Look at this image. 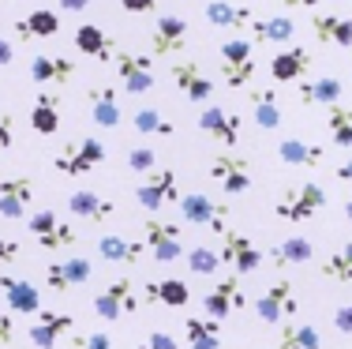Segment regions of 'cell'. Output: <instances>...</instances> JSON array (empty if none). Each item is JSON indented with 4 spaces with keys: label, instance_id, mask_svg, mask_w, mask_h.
<instances>
[{
    "label": "cell",
    "instance_id": "6da1fadb",
    "mask_svg": "<svg viewBox=\"0 0 352 349\" xmlns=\"http://www.w3.org/2000/svg\"><path fill=\"white\" fill-rule=\"evenodd\" d=\"M326 207V188L315 180H304L296 188H281V195L274 199V214L281 222H311Z\"/></svg>",
    "mask_w": 352,
    "mask_h": 349
},
{
    "label": "cell",
    "instance_id": "7a4b0ae2",
    "mask_svg": "<svg viewBox=\"0 0 352 349\" xmlns=\"http://www.w3.org/2000/svg\"><path fill=\"white\" fill-rule=\"evenodd\" d=\"M217 64H221V79L232 90H244L255 79V41L248 38H225L217 49Z\"/></svg>",
    "mask_w": 352,
    "mask_h": 349
},
{
    "label": "cell",
    "instance_id": "3957f363",
    "mask_svg": "<svg viewBox=\"0 0 352 349\" xmlns=\"http://www.w3.org/2000/svg\"><path fill=\"white\" fill-rule=\"evenodd\" d=\"M102 162H105V143L94 136H82V139H72V143H64L60 151H56L53 169L64 173V177H87V173L98 169Z\"/></svg>",
    "mask_w": 352,
    "mask_h": 349
},
{
    "label": "cell",
    "instance_id": "277c9868",
    "mask_svg": "<svg viewBox=\"0 0 352 349\" xmlns=\"http://www.w3.org/2000/svg\"><path fill=\"white\" fill-rule=\"evenodd\" d=\"M296 308H300V297H296V286L292 278H274L270 286L263 289V297L255 301V315L270 327L278 323H292L296 319Z\"/></svg>",
    "mask_w": 352,
    "mask_h": 349
},
{
    "label": "cell",
    "instance_id": "5b68a950",
    "mask_svg": "<svg viewBox=\"0 0 352 349\" xmlns=\"http://www.w3.org/2000/svg\"><path fill=\"white\" fill-rule=\"evenodd\" d=\"M184 229L176 218H146L142 222V244L157 263H176L184 255Z\"/></svg>",
    "mask_w": 352,
    "mask_h": 349
},
{
    "label": "cell",
    "instance_id": "8992f818",
    "mask_svg": "<svg viewBox=\"0 0 352 349\" xmlns=\"http://www.w3.org/2000/svg\"><path fill=\"white\" fill-rule=\"evenodd\" d=\"M135 308H139V289L131 278H113L102 293L94 297V315L105 323L124 319V315H131Z\"/></svg>",
    "mask_w": 352,
    "mask_h": 349
},
{
    "label": "cell",
    "instance_id": "52a82bcc",
    "mask_svg": "<svg viewBox=\"0 0 352 349\" xmlns=\"http://www.w3.org/2000/svg\"><path fill=\"white\" fill-rule=\"evenodd\" d=\"M180 218L188 226H210L221 237L229 229V207L210 199L206 192H188V195H180Z\"/></svg>",
    "mask_w": 352,
    "mask_h": 349
},
{
    "label": "cell",
    "instance_id": "ba28073f",
    "mask_svg": "<svg viewBox=\"0 0 352 349\" xmlns=\"http://www.w3.org/2000/svg\"><path fill=\"white\" fill-rule=\"evenodd\" d=\"M221 260H225V267H232L236 274L248 278V274H255L266 263V255H263V248H255V240H251L248 233L229 226L221 233Z\"/></svg>",
    "mask_w": 352,
    "mask_h": 349
},
{
    "label": "cell",
    "instance_id": "9c48e42d",
    "mask_svg": "<svg viewBox=\"0 0 352 349\" xmlns=\"http://www.w3.org/2000/svg\"><path fill=\"white\" fill-rule=\"evenodd\" d=\"M27 229L34 233L38 248H49V252H56V248H75V240H79L75 226L64 218H56V211H34L27 218Z\"/></svg>",
    "mask_w": 352,
    "mask_h": 349
},
{
    "label": "cell",
    "instance_id": "30bf717a",
    "mask_svg": "<svg viewBox=\"0 0 352 349\" xmlns=\"http://www.w3.org/2000/svg\"><path fill=\"white\" fill-rule=\"evenodd\" d=\"M203 308H206V319H214V323H221V319H229L232 312L248 308V297H244V289H240L236 274L217 278L214 286L206 289V293H203Z\"/></svg>",
    "mask_w": 352,
    "mask_h": 349
},
{
    "label": "cell",
    "instance_id": "8fae6325",
    "mask_svg": "<svg viewBox=\"0 0 352 349\" xmlns=\"http://www.w3.org/2000/svg\"><path fill=\"white\" fill-rule=\"evenodd\" d=\"M176 195H180V188H176V169H169V165L154 169L135 188V203L142 207V211H150V214H157V211H165L169 203H176Z\"/></svg>",
    "mask_w": 352,
    "mask_h": 349
},
{
    "label": "cell",
    "instance_id": "7c38bea8",
    "mask_svg": "<svg viewBox=\"0 0 352 349\" xmlns=\"http://www.w3.org/2000/svg\"><path fill=\"white\" fill-rule=\"evenodd\" d=\"M210 180L221 188L225 195H244L251 188V165L248 158H236V154H214L210 165H206Z\"/></svg>",
    "mask_w": 352,
    "mask_h": 349
},
{
    "label": "cell",
    "instance_id": "4fadbf2b",
    "mask_svg": "<svg viewBox=\"0 0 352 349\" xmlns=\"http://www.w3.org/2000/svg\"><path fill=\"white\" fill-rule=\"evenodd\" d=\"M116 79L124 94H146L154 90V56L150 53H116Z\"/></svg>",
    "mask_w": 352,
    "mask_h": 349
},
{
    "label": "cell",
    "instance_id": "5bb4252c",
    "mask_svg": "<svg viewBox=\"0 0 352 349\" xmlns=\"http://www.w3.org/2000/svg\"><path fill=\"white\" fill-rule=\"evenodd\" d=\"M188 49V19L184 15H157L150 27V56H176Z\"/></svg>",
    "mask_w": 352,
    "mask_h": 349
},
{
    "label": "cell",
    "instance_id": "9a60e30c",
    "mask_svg": "<svg viewBox=\"0 0 352 349\" xmlns=\"http://www.w3.org/2000/svg\"><path fill=\"white\" fill-rule=\"evenodd\" d=\"M94 278V263L87 255H68V260H56L45 267V286L53 293H68L75 286H87Z\"/></svg>",
    "mask_w": 352,
    "mask_h": 349
},
{
    "label": "cell",
    "instance_id": "2e32d148",
    "mask_svg": "<svg viewBox=\"0 0 352 349\" xmlns=\"http://www.w3.org/2000/svg\"><path fill=\"white\" fill-rule=\"evenodd\" d=\"M72 327H75V319H72L68 312L41 308V312L34 315V323H30L27 338H30V346H34V349H56V342H60V338L72 335Z\"/></svg>",
    "mask_w": 352,
    "mask_h": 349
},
{
    "label": "cell",
    "instance_id": "e0dca14e",
    "mask_svg": "<svg viewBox=\"0 0 352 349\" xmlns=\"http://www.w3.org/2000/svg\"><path fill=\"white\" fill-rule=\"evenodd\" d=\"M311 49L304 45H285L281 53L270 56V79L274 83H304L311 72Z\"/></svg>",
    "mask_w": 352,
    "mask_h": 349
},
{
    "label": "cell",
    "instance_id": "ac0fdd59",
    "mask_svg": "<svg viewBox=\"0 0 352 349\" xmlns=\"http://www.w3.org/2000/svg\"><path fill=\"white\" fill-rule=\"evenodd\" d=\"M30 203H34V180L30 177H4L0 180V218L23 222Z\"/></svg>",
    "mask_w": 352,
    "mask_h": 349
},
{
    "label": "cell",
    "instance_id": "d6986e66",
    "mask_svg": "<svg viewBox=\"0 0 352 349\" xmlns=\"http://www.w3.org/2000/svg\"><path fill=\"white\" fill-rule=\"evenodd\" d=\"M173 83H176V90L195 105H203L214 98V79L206 76L195 61H176L173 64Z\"/></svg>",
    "mask_w": 352,
    "mask_h": 349
},
{
    "label": "cell",
    "instance_id": "ffe728a7",
    "mask_svg": "<svg viewBox=\"0 0 352 349\" xmlns=\"http://www.w3.org/2000/svg\"><path fill=\"white\" fill-rule=\"evenodd\" d=\"M68 211L72 218H82L90 222V226H102V222H109L116 214V203L102 192H94V188H75V192L68 195Z\"/></svg>",
    "mask_w": 352,
    "mask_h": 349
},
{
    "label": "cell",
    "instance_id": "44dd1931",
    "mask_svg": "<svg viewBox=\"0 0 352 349\" xmlns=\"http://www.w3.org/2000/svg\"><path fill=\"white\" fill-rule=\"evenodd\" d=\"M0 293L4 304L19 315H38L41 312V289L30 278H15V274H0Z\"/></svg>",
    "mask_w": 352,
    "mask_h": 349
},
{
    "label": "cell",
    "instance_id": "7402d4cb",
    "mask_svg": "<svg viewBox=\"0 0 352 349\" xmlns=\"http://www.w3.org/2000/svg\"><path fill=\"white\" fill-rule=\"evenodd\" d=\"M199 128L206 131L210 139H217L221 147H236L240 143V116L225 105H206L199 113Z\"/></svg>",
    "mask_w": 352,
    "mask_h": 349
},
{
    "label": "cell",
    "instance_id": "603a6c76",
    "mask_svg": "<svg viewBox=\"0 0 352 349\" xmlns=\"http://www.w3.org/2000/svg\"><path fill=\"white\" fill-rule=\"evenodd\" d=\"M87 109L98 128H120V120H124L120 102H116V87H109V83L87 90Z\"/></svg>",
    "mask_w": 352,
    "mask_h": 349
},
{
    "label": "cell",
    "instance_id": "cb8c5ba5",
    "mask_svg": "<svg viewBox=\"0 0 352 349\" xmlns=\"http://www.w3.org/2000/svg\"><path fill=\"white\" fill-rule=\"evenodd\" d=\"M311 30L322 45H338V49H352V19L338 12H315L311 15Z\"/></svg>",
    "mask_w": 352,
    "mask_h": 349
},
{
    "label": "cell",
    "instance_id": "d4e9b609",
    "mask_svg": "<svg viewBox=\"0 0 352 349\" xmlns=\"http://www.w3.org/2000/svg\"><path fill=\"white\" fill-rule=\"evenodd\" d=\"M75 49L79 53H87L90 61H102V64H109V61H116V41L105 34L98 23H79V30H75Z\"/></svg>",
    "mask_w": 352,
    "mask_h": 349
},
{
    "label": "cell",
    "instance_id": "484cf974",
    "mask_svg": "<svg viewBox=\"0 0 352 349\" xmlns=\"http://www.w3.org/2000/svg\"><path fill=\"white\" fill-rule=\"evenodd\" d=\"M341 94H345V83H341L338 76H318V79H304L296 83V98L300 105H338Z\"/></svg>",
    "mask_w": 352,
    "mask_h": 349
},
{
    "label": "cell",
    "instance_id": "4316f807",
    "mask_svg": "<svg viewBox=\"0 0 352 349\" xmlns=\"http://www.w3.org/2000/svg\"><path fill=\"white\" fill-rule=\"evenodd\" d=\"M206 23L217 30H244L255 23V12L248 4H236V0H210L206 4Z\"/></svg>",
    "mask_w": 352,
    "mask_h": 349
},
{
    "label": "cell",
    "instance_id": "83f0119b",
    "mask_svg": "<svg viewBox=\"0 0 352 349\" xmlns=\"http://www.w3.org/2000/svg\"><path fill=\"white\" fill-rule=\"evenodd\" d=\"M30 79H34V83H56V87H64V83L75 79V64L68 61V56L34 53V56H30Z\"/></svg>",
    "mask_w": 352,
    "mask_h": 349
},
{
    "label": "cell",
    "instance_id": "f1b7e54d",
    "mask_svg": "<svg viewBox=\"0 0 352 349\" xmlns=\"http://www.w3.org/2000/svg\"><path fill=\"white\" fill-rule=\"evenodd\" d=\"M98 255L105 263H124V267H135V263L146 255V244L142 240H128V237H116V233H105L98 240Z\"/></svg>",
    "mask_w": 352,
    "mask_h": 349
},
{
    "label": "cell",
    "instance_id": "f546056e",
    "mask_svg": "<svg viewBox=\"0 0 352 349\" xmlns=\"http://www.w3.org/2000/svg\"><path fill=\"white\" fill-rule=\"evenodd\" d=\"M278 158L285 165H296V169H318L326 162V151L318 143H307V139H281L278 143Z\"/></svg>",
    "mask_w": 352,
    "mask_h": 349
},
{
    "label": "cell",
    "instance_id": "4dcf8cb0",
    "mask_svg": "<svg viewBox=\"0 0 352 349\" xmlns=\"http://www.w3.org/2000/svg\"><path fill=\"white\" fill-rule=\"evenodd\" d=\"M191 301V289L184 278H154L146 282V304H162V308H184Z\"/></svg>",
    "mask_w": 352,
    "mask_h": 349
},
{
    "label": "cell",
    "instance_id": "1f68e13d",
    "mask_svg": "<svg viewBox=\"0 0 352 349\" xmlns=\"http://www.w3.org/2000/svg\"><path fill=\"white\" fill-rule=\"evenodd\" d=\"M251 116L263 131L281 128V105H278V90L274 87H255L251 90Z\"/></svg>",
    "mask_w": 352,
    "mask_h": 349
},
{
    "label": "cell",
    "instance_id": "d6a6232c",
    "mask_svg": "<svg viewBox=\"0 0 352 349\" xmlns=\"http://www.w3.org/2000/svg\"><path fill=\"white\" fill-rule=\"evenodd\" d=\"M30 128L38 136H56V128H60V98L41 90L34 98V105H30Z\"/></svg>",
    "mask_w": 352,
    "mask_h": 349
},
{
    "label": "cell",
    "instance_id": "836d02e7",
    "mask_svg": "<svg viewBox=\"0 0 352 349\" xmlns=\"http://www.w3.org/2000/svg\"><path fill=\"white\" fill-rule=\"evenodd\" d=\"M251 30H255V41H263V45H289V41L296 38V23H292L289 15L255 19V23H251Z\"/></svg>",
    "mask_w": 352,
    "mask_h": 349
},
{
    "label": "cell",
    "instance_id": "e575fe53",
    "mask_svg": "<svg viewBox=\"0 0 352 349\" xmlns=\"http://www.w3.org/2000/svg\"><path fill=\"white\" fill-rule=\"evenodd\" d=\"M131 128H135L139 136H157V139L176 136V124L162 109H154V105H142V109L131 113Z\"/></svg>",
    "mask_w": 352,
    "mask_h": 349
},
{
    "label": "cell",
    "instance_id": "d590c367",
    "mask_svg": "<svg viewBox=\"0 0 352 349\" xmlns=\"http://www.w3.org/2000/svg\"><path fill=\"white\" fill-rule=\"evenodd\" d=\"M318 274L330 278V282H338V286H349L352 282V240L338 244L333 252H326V260L318 263Z\"/></svg>",
    "mask_w": 352,
    "mask_h": 349
},
{
    "label": "cell",
    "instance_id": "8d00e7d4",
    "mask_svg": "<svg viewBox=\"0 0 352 349\" xmlns=\"http://www.w3.org/2000/svg\"><path fill=\"white\" fill-rule=\"evenodd\" d=\"M15 30L23 38H56L60 34V15L53 8H34L23 23H15Z\"/></svg>",
    "mask_w": 352,
    "mask_h": 349
},
{
    "label": "cell",
    "instance_id": "74e56055",
    "mask_svg": "<svg viewBox=\"0 0 352 349\" xmlns=\"http://www.w3.org/2000/svg\"><path fill=\"white\" fill-rule=\"evenodd\" d=\"M278 349H322V335L311 323H285L278 335Z\"/></svg>",
    "mask_w": 352,
    "mask_h": 349
},
{
    "label": "cell",
    "instance_id": "f35d334b",
    "mask_svg": "<svg viewBox=\"0 0 352 349\" xmlns=\"http://www.w3.org/2000/svg\"><path fill=\"white\" fill-rule=\"evenodd\" d=\"M184 263H188L191 274H206V278L225 271L221 248H214V244H195V248H188V252H184Z\"/></svg>",
    "mask_w": 352,
    "mask_h": 349
},
{
    "label": "cell",
    "instance_id": "ab89813d",
    "mask_svg": "<svg viewBox=\"0 0 352 349\" xmlns=\"http://www.w3.org/2000/svg\"><path fill=\"white\" fill-rule=\"evenodd\" d=\"M184 335H188V349H217L221 346V330H217L214 319L188 315V319H184Z\"/></svg>",
    "mask_w": 352,
    "mask_h": 349
},
{
    "label": "cell",
    "instance_id": "60d3db41",
    "mask_svg": "<svg viewBox=\"0 0 352 349\" xmlns=\"http://www.w3.org/2000/svg\"><path fill=\"white\" fill-rule=\"evenodd\" d=\"M326 131H330L333 147L341 151H352V105H330L326 109Z\"/></svg>",
    "mask_w": 352,
    "mask_h": 349
},
{
    "label": "cell",
    "instance_id": "b9f144b4",
    "mask_svg": "<svg viewBox=\"0 0 352 349\" xmlns=\"http://www.w3.org/2000/svg\"><path fill=\"white\" fill-rule=\"evenodd\" d=\"M311 255H315V248H311L307 237H289L270 252V263L274 267H296V263H307Z\"/></svg>",
    "mask_w": 352,
    "mask_h": 349
},
{
    "label": "cell",
    "instance_id": "7bdbcfd3",
    "mask_svg": "<svg viewBox=\"0 0 352 349\" xmlns=\"http://www.w3.org/2000/svg\"><path fill=\"white\" fill-rule=\"evenodd\" d=\"M128 169L131 173H146L150 177V173L157 169V154L150 151V147H131L128 151Z\"/></svg>",
    "mask_w": 352,
    "mask_h": 349
},
{
    "label": "cell",
    "instance_id": "ee69618b",
    "mask_svg": "<svg viewBox=\"0 0 352 349\" xmlns=\"http://www.w3.org/2000/svg\"><path fill=\"white\" fill-rule=\"evenodd\" d=\"M68 349H116V342L105 335V330H90V335H72Z\"/></svg>",
    "mask_w": 352,
    "mask_h": 349
},
{
    "label": "cell",
    "instance_id": "f6af8a7d",
    "mask_svg": "<svg viewBox=\"0 0 352 349\" xmlns=\"http://www.w3.org/2000/svg\"><path fill=\"white\" fill-rule=\"evenodd\" d=\"M330 323H333V330H338V335H352V301H345L341 308H333Z\"/></svg>",
    "mask_w": 352,
    "mask_h": 349
},
{
    "label": "cell",
    "instance_id": "bcb514c9",
    "mask_svg": "<svg viewBox=\"0 0 352 349\" xmlns=\"http://www.w3.org/2000/svg\"><path fill=\"white\" fill-rule=\"evenodd\" d=\"M139 349H176V338L169 335V330H154L146 342H139Z\"/></svg>",
    "mask_w": 352,
    "mask_h": 349
},
{
    "label": "cell",
    "instance_id": "7dc6e473",
    "mask_svg": "<svg viewBox=\"0 0 352 349\" xmlns=\"http://www.w3.org/2000/svg\"><path fill=\"white\" fill-rule=\"evenodd\" d=\"M12 143H15V120H12V113L0 109V151H8Z\"/></svg>",
    "mask_w": 352,
    "mask_h": 349
},
{
    "label": "cell",
    "instance_id": "c3c4849f",
    "mask_svg": "<svg viewBox=\"0 0 352 349\" xmlns=\"http://www.w3.org/2000/svg\"><path fill=\"white\" fill-rule=\"evenodd\" d=\"M157 4H165V0H120V8L128 15H146V12H154Z\"/></svg>",
    "mask_w": 352,
    "mask_h": 349
},
{
    "label": "cell",
    "instance_id": "681fc988",
    "mask_svg": "<svg viewBox=\"0 0 352 349\" xmlns=\"http://www.w3.org/2000/svg\"><path fill=\"white\" fill-rule=\"evenodd\" d=\"M19 255H23L19 240H8V237H0V263H15Z\"/></svg>",
    "mask_w": 352,
    "mask_h": 349
},
{
    "label": "cell",
    "instance_id": "f907efd6",
    "mask_svg": "<svg viewBox=\"0 0 352 349\" xmlns=\"http://www.w3.org/2000/svg\"><path fill=\"white\" fill-rule=\"evenodd\" d=\"M15 342V323L8 312H0V346H12Z\"/></svg>",
    "mask_w": 352,
    "mask_h": 349
},
{
    "label": "cell",
    "instance_id": "816d5d0a",
    "mask_svg": "<svg viewBox=\"0 0 352 349\" xmlns=\"http://www.w3.org/2000/svg\"><path fill=\"white\" fill-rule=\"evenodd\" d=\"M56 8L68 12V15H79V12H87V8H90V0H56Z\"/></svg>",
    "mask_w": 352,
    "mask_h": 349
},
{
    "label": "cell",
    "instance_id": "f5cc1de1",
    "mask_svg": "<svg viewBox=\"0 0 352 349\" xmlns=\"http://www.w3.org/2000/svg\"><path fill=\"white\" fill-rule=\"evenodd\" d=\"M12 61H15V49H12V41H4V38H0V68H8Z\"/></svg>",
    "mask_w": 352,
    "mask_h": 349
},
{
    "label": "cell",
    "instance_id": "db71d44e",
    "mask_svg": "<svg viewBox=\"0 0 352 349\" xmlns=\"http://www.w3.org/2000/svg\"><path fill=\"white\" fill-rule=\"evenodd\" d=\"M338 180H349L352 184V158H345V162L338 165Z\"/></svg>",
    "mask_w": 352,
    "mask_h": 349
},
{
    "label": "cell",
    "instance_id": "11a10c76",
    "mask_svg": "<svg viewBox=\"0 0 352 349\" xmlns=\"http://www.w3.org/2000/svg\"><path fill=\"white\" fill-rule=\"evenodd\" d=\"M285 8H318V0H281Z\"/></svg>",
    "mask_w": 352,
    "mask_h": 349
},
{
    "label": "cell",
    "instance_id": "9f6ffc18",
    "mask_svg": "<svg viewBox=\"0 0 352 349\" xmlns=\"http://www.w3.org/2000/svg\"><path fill=\"white\" fill-rule=\"evenodd\" d=\"M345 218H349V222H352V195H349V199H345Z\"/></svg>",
    "mask_w": 352,
    "mask_h": 349
}]
</instances>
